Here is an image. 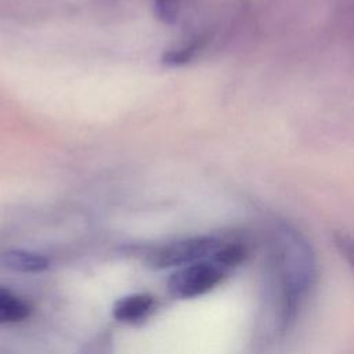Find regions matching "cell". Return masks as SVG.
<instances>
[{
  "label": "cell",
  "instance_id": "obj_1",
  "mask_svg": "<svg viewBox=\"0 0 354 354\" xmlns=\"http://www.w3.org/2000/svg\"><path fill=\"white\" fill-rule=\"evenodd\" d=\"M317 279V263L308 242L292 227L278 224L270 241L271 332L285 336L293 328Z\"/></svg>",
  "mask_w": 354,
  "mask_h": 354
},
{
  "label": "cell",
  "instance_id": "obj_2",
  "mask_svg": "<svg viewBox=\"0 0 354 354\" xmlns=\"http://www.w3.org/2000/svg\"><path fill=\"white\" fill-rule=\"evenodd\" d=\"M217 252L212 257L187 264L173 272L167 281L170 295L177 299H194L216 288L232 271L220 261Z\"/></svg>",
  "mask_w": 354,
  "mask_h": 354
},
{
  "label": "cell",
  "instance_id": "obj_3",
  "mask_svg": "<svg viewBox=\"0 0 354 354\" xmlns=\"http://www.w3.org/2000/svg\"><path fill=\"white\" fill-rule=\"evenodd\" d=\"M223 241L216 236H194L171 242L153 249L148 254V264L156 270L183 267L214 256Z\"/></svg>",
  "mask_w": 354,
  "mask_h": 354
},
{
  "label": "cell",
  "instance_id": "obj_4",
  "mask_svg": "<svg viewBox=\"0 0 354 354\" xmlns=\"http://www.w3.org/2000/svg\"><path fill=\"white\" fill-rule=\"evenodd\" d=\"M155 308V297L148 293H134L119 299L113 306V317L120 322L134 324L145 319Z\"/></svg>",
  "mask_w": 354,
  "mask_h": 354
},
{
  "label": "cell",
  "instance_id": "obj_5",
  "mask_svg": "<svg viewBox=\"0 0 354 354\" xmlns=\"http://www.w3.org/2000/svg\"><path fill=\"white\" fill-rule=\"evenodd\" d=\"M4 267L19 272H40L48 267V260L43 254L22 249L7 250L1 254Z\"/></svg>",
  "mask_w": 354,
  "mask_h": 354
},
{
  "label": "cell",
  "instance_id": "obj_6",
  "mask_svg": "<svg viewBox=\"0 0 354 354\" xmlns=\"http://www.w3.org/2000/svg\"><path fill=\"white\" fill-rule=\"evenodd\" d=\"M30 313V306L8 289L0 286V324L18 322Z\"/></svg>",
  "mask_w": 354,
  "mask_h": 354
},
{
  "label": "cell",
  "instance_id": "obj_7",
  "mask_svg": "<svg viewBox=\"0 0 354 354\" xmlns=\"http://www.w3.org/2000/svg\"><path fill=\"white\" fill-rule=\"evenodd\" d=\"M203 41H205L203 36H195L189 41H187L184 46H178L165 51V54L162 55V62L171 66L184 65L195 57V54L203 46Z\"/></svg>",
  "mask_w": 354,
  "mask_h": 354
},
{
  "label": "cell",
  "instance_id": "obj_8",
  "mask_svg": "<svg viewBox=\"0 0 354 354\" xmlns=\"http://www.w3.org/2000/svg\"><path fill=\"white\" fill-rule=\"evenodd\" d=\"M153 15L165 25H174L181 17L183 0H152Z\"/></svg>",
  "mask_w": 354,
  "mask_h": 354
},
{
  "label": "cell",
  "instance_id": "obj_9",
  "mask_svg": "<svg viewBox=\"0 0 354 354\" xmlns=\"http://www.w3.org/2000/svg\"><path fill=\"white\" fill-rule=\"evenodd\" d=\"M335 245H336L339 253L354 268V238H351L346 234H337V235H335Z\"/></svg>",
  "mask_w": 354,
  "mask_h": 354
}]
</instances>
